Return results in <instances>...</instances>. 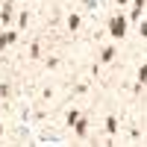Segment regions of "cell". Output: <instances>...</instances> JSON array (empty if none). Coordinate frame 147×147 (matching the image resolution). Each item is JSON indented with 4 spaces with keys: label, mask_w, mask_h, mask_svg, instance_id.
<instances>
[{
    "label": "cell",
    "mask_w": 147,
    "mask_h": 147,
    "mask_svg": "<svg viewBox=\"0 0 147 147\" xmlns=\"http://www.w3.org/2000/svg\"><path fill=\"white\" fill-rule=\"evenodd\" d=\"M85 129H88V121H85V118H77V121H74V132H77L80 138L85 136Z\"/></svg>",
    "instance_id": "obj_2"
},
{
    "label": "cell",
    "mask_w": 147,
    "mask_h": 147,
    "mask_svg": "<svg viewBox=\"0 0 147 147\" xmlns=\"http://www.w3.org/2000/svg\"><path fill=\"white\" fill-rule=\"evenodd\" d=\"M0 15H3V9H0Z\"/></svg>",
    "instance_id": "obj_14"
},
{
    "label": "cell",
    "mask_w": 147,
    "mask_h": 147,
    "mask_svg": "<svg viewBox=\"0 0 147 147\" xmlns=\"http://www.w3.org/2000/svg\"><path fill=\"white\" fill-rule=\"evenodd\" d=\"M0 136H3V124H0Z\"/></svg>",
    "instance_id": "obj_13"
},
{
    "label": "cell",
    "mask_w": 147,
    "mask_h": 147,
    "mask_svg": "<svg viewBox=\"0 0 147 147\" xmlns=\"http://www.w3.org/2000/svg\"><path fill=\"white\" fill-rule=\"evenodd\" d=\"M30 56H32V59H38V56H41V47H38V44H32V47H30Z\"/></svg>",
    "instance_id": "obj_8"
},
{
    "label": "cell",
    "mask_w": 147,
    "mask_h": 147,
    "mask_svg": "<svg viewBox=\"0 0 147 147\" xmlns=\"http://www.w3.org/2000/svg\"><path fill=\"white\" fill-rule=\"evenodd\" d=\"M106 129H109V136H115V132H118V118H115V115L106 118Z\"/></svg>",
    "instance_id": "obj_4"
},
{
    "label": "cell",
    "mask_w": 147,
    "mask_h": 147,
    "mask_svg": "<svg viewBox=\"0 0 147 147\" xmlns=\"http://www.w3.org/2000/svg\"><path fill=\"white\" fill-rule=\"evenodd\" d=\"M68 27L77 30V27H80V15H71V18H68Z\"/></svg>",
    "instance_id": "obj_7"
},
{
    "label": "cell",
    "mask_w": 147,
    "mask_h": 147,
    "mask_svg": "<svg viewBox=\"0 0 147 147\" xmlns=\"http://www.w3.org/2000/svg\"><path fill=\"white\" fill-rule=\"evenodd\" d=\"M138 32H141V38H147V21H144V24H138Z\"/></svg>",
    "instance_id": "obj_11"
},
{
    "label": "cell",
    "mask_w": 147,
    "mask_h": 147,
    "mask_svg": "<svg viewBox=\"0 0 147 147\" xmlns=\"http://www.w3.org/2000/svg\"><path fill=\"white\" fill-rule=\"evenodd\" d=\"M77 118H80V112H77V109H71V112H68V124L74 127V121H77Z\"/></svg>",
    "instance_id": "obj_9"
},
{
    "label": "cell",
    "mask_w": 147,
    "mask_h": 147,
    "mask_svg": "<svg viewBox=\"0 0 147 147\" xmlns=\"http://www.w3.org/2000/svg\"><path fill=\"white\" fill-rule=\"evenodd\" d=\"M109 32H112V38H124L127 35V21L124 18H112L109 21Z\"/></svg>",
    "instance_id": "obj_1"
},
{
    "label": "cell",
    "mask_w": 147,
    "mask_h": 147,
    "mask_svg": "<svg viewBox=\"0 0 147 147\" xmlns=\"http://www.w3.org/2000/svg\"><path fill=\"white\" fill-rule=\"evenodd\" d=\"M82 3L88 6V9H94V6H97V0H82Z\"/></svg>",
    "instance_id": "obj_12"
},
{
    "label": "cell",
    "mask_w": 147,
    "mask_h": 147,
    "mask_svg": "<svg viewBox=\"0 0 147 147\" xmlns=\"http://www.w3.org/2000/svg\"><path fill=\"white\" fill-rule=\"evenodd\" d=\"M138 82H147V62L138 68Z\"/></svg>",
    "instance_id": "obj_6"
},
{
    "label": "cell",
    "mask_w": 147,
    "mask_h": 147,
    "mask_svg": "<svg viewBox=\"0 0 147 147\" xmlns=\"http://www.w3.org/2000/svg\"><path fill=\"white\" fill-rule=\"evenodd\" d=\"M27 21H30V15H27V12H21V18H18V27H27Z\"/></svg>",
    "instance_id": "obj_10"
},
{
    "label": "cell",
    "mask_w": 147,
    "mask_h": 147,
    "mask_svg": "<svg viewBox=\"0 0 147 147\" xmlns=\"http://www.w3.org/2000/svg\"><path fill=\"white\" fill-rule=\"evenodd\" d=\"M15 38H18L15 32H0V50H3L6 44H12V41H15Z\"/></svg>",
    "instance_id": "obj_3"
},
{
    "label": "cell",
    "mask_w": 147,
    "mask_h": 147,
    "mask_svg": "<svg viewBox=\"0 0 147 147\" xmlns=\"http://www.w3.org/2000/svg\"><path fill=\"white\" fill-rule=\"evenodd\" d=\"M100 59H103V62H112V59H115V47H103Z\"/></svg>",
    "instance_id": "obj_5"
}]
</instances>
